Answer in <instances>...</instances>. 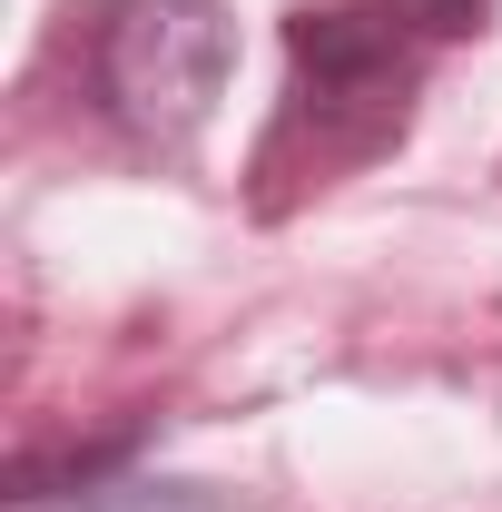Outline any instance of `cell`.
I'll use <instances>...</instances> for the list:
<instances>
[{
	"label": "cell",
	"mask_w": 502,
	"mask_h": 512,
	"mask_svg": "<svg viewBox=\"0 0 502 512\" xmlns=\"http://www.w3.org/2000/svg\"><path fill=\"white\" fill-rule=\"evenodd\" d=\"M69 512H227L207 483H109V493H79Z\"/></svg>",
	"instance_id": "2"
},
{
	"label": "cell",
	"mask_w": 502,
	"mask_h": 512,
	"mask_svg": "<svg viewBox=\"0 0 502 512\" xmlns=\"http://www.w3.org/2000/svg\"><path fill=\"white\" fill-rule=\"evenodd\" d=\"M404 30H473L483 20V0H384Z\"/></svg>",
	"instance_id": "3"
},
{
	"label": "cell",
	"mask_w": 502,
	"mask_h": 512,
	"mask_svg": "<svg viewBox=\"0 0 502 512\" xmlns=\"http://www.w3.org/2000/svg\"><path fill=\"white\" fill-rule=\"evenodd\" d=\"M237 60L227 0H119L99 30V99L138 138H188Z\"/></svg>",
	"instance_id": "1"
}]
</instances>
